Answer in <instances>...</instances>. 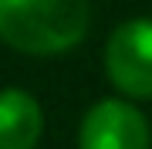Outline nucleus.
<instances>
[{
    "mask_svg": "<svg viewBox=\"0 0 152 149\" xmlns=\"http://www.w3.org/2000/svg\"><path fill=\"white\" fill-rule=\"evenodd\" d=\"M44 139V109L27 88H0V149H37Z\"/></svg>",
    "mask_w": 152,
    "mask_h": 149,
    "instance_id": "obj_4",
    "label": "nucleus"
},
{
    "mask_svg": "<svg viewBox=\"0 0 152 149\" xmlns=\"http://www.w3.org/2000/svg\"><path fill=\"white\" fill-rule=\"evenodd\" d=\"M91 27L88 0H0V41L31 58L68 54Z\"/></svg>",
    "mask_w": 152,
    "mask_h": 149,
    "instance_id": "obj_1",
    "label": "nucleus"
},
{
    "mask_svg": "<svg viewBox=\"0 0 152 149\" xmlns=\"http://www.w3.org/2000/svg\"><path fill=\"white\" fill-rule=\"evenodd\" d=\"M105 78L129 102H152V17H129L105 41Z\"/></svg>",
    "mask_w": 152,
    "mask_h": 149,
    "instance_id": "obj_2",
    "label": "nucleus"
},
{
    "mask_svg": "<svg viewBox=\"0 0 152 149\" xmlns=\"http://www.w3.org/2000/svg\"><path fill=\"white\" fill-rule=\"evenodd\" d=\"M78 149H152V126L129 98H98L78 126Z\"/></svg>",
    "mask_w": 152,
    "mask_h": 149,
    "instance_id": "obj_3",
    "label": "nucleus"
}]
</instances>
